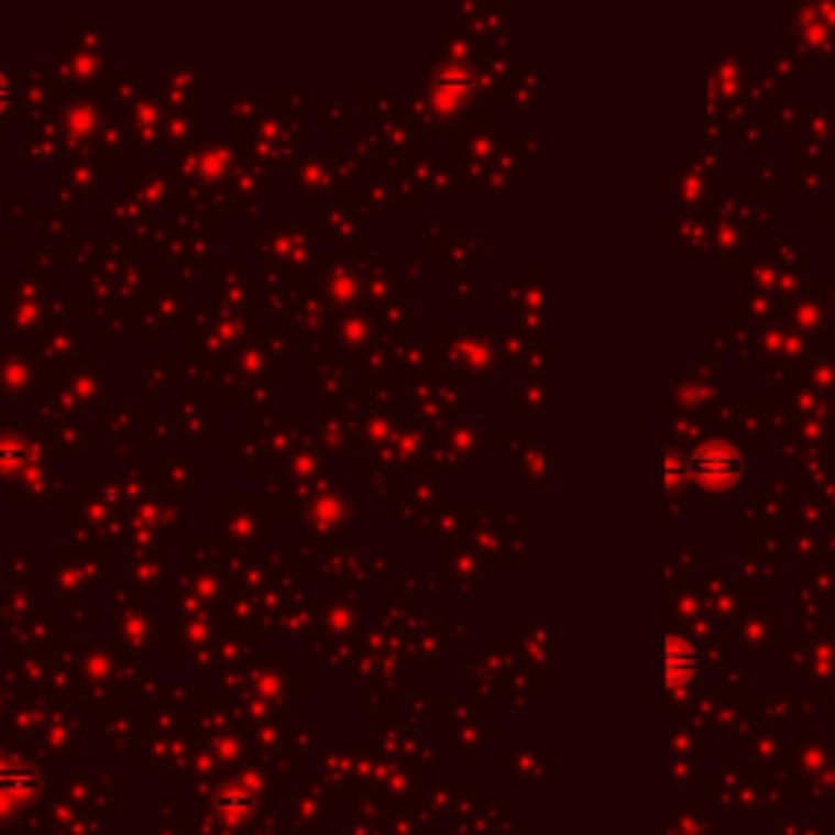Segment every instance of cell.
Segmentation results:
<instances>
[{"instance_id":"cell-1","label":"cell","mask_w":835,"mask_h":835,"mask_svg":"<svg viewBox=\"0 0 835 835\" xmlns=\"http://www.w3.org/2000/svg\"><path fill=\"white\" fill-rule=\"evenodd\" d=\"M689 473H695V476L705 480V483L725 486V483H732V480L741 476V458H738L732 448H725V444H708V448H702V451L692 458Z\"/></svg>"},{"instance_id":"cell-2","label":"cell","mask_w":835,"mask_h":835,"mask_svg":"<svg viewBox=\"0 0 835 835\" xmlns=\"http://www.w3.org/2000/svg\"><path fill=\"white\" fill-rule=\"evenodd\" d=\"M7 101V92H3V83H0V105Z\"/></svg>"}]
</instances>
